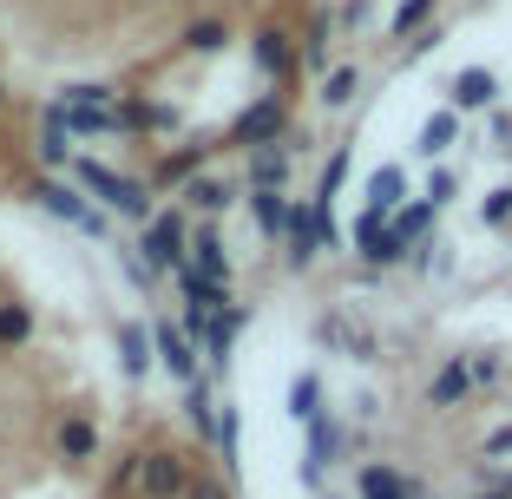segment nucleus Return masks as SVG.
Listing matches in <instances>:
<instances>
[{
    "label": "nucleus",
    "mask_w": 512,
    "mask_h": 499,
    "mask_svg": "<svg viewBox=\"0 0 512 499\" xmlns=\"http://www.w3.org/2000/svg\"><path fill=\"white\" fill-rule=\"evenodd\" d=\"M217 145H224V138H191V145H178V152H165L158 165H151V191H171V197H178V191H184L191 178H204V171H211Z\"/></svg>",
    "instance_id": "0eeeda50"
},
{
    "label": "nucleus",
    "mask_w": 512,
    "mask_h": 499,
    "mask_svg": "<svg viewBox=\"0 0 512 499\" xmlns=\"http://www.w3.org/2000/svg\"><path fill=\"white\" fill-rule=\"evenodd\" d=\"M171 125H178V106H151V99H138V92H125L119 99V138L125 132H171Z\"/></svg>",
    "instance_id": "b1692460"
},
{
    "label": "nucleus",
    "mask_w": 512,
    "mask_h": 499,
    "mask_svg": "<svg viewBox=\"0 0 512 499\" xmlns=\"http://www.w3.org/2000/svg\"><path fill=\"white\" fill-rule=\"evenodd\" d=\"M125 92L99 86V79H73V86H60V106H86V112H119Z\"/></svg>",
    "instance_id": "72a5a7b5"
},
{
    "label": "nucleus",
    "mask_w": 512,
    "mask_h": 499,
    "mask_svg": "<svg viewBox=\"0 0 512 499\" xmlns=\"http://www.w3.org/2000/svg\"><path fill=\"white\" fill-rule=\"evenodd\" d=\"M40 335V316H33V303H20L14 289L0 296V355H20V348Z\"/></svg>",
    "instance_id": "5701e85b"
},
{
    "label": "nucleus",
    "mask_w": 512,
    "mask_h": 499,
    "mask_svg": "<svg viewBox=\"0 0 512 499\" xmlns=\"http://www.w3.org/2000/svg\"><path fill=\"white\" fill-rule=\"evenodd\" d=\"M184 270H197L204 283L230 289L237 263H230V250H224V230H217V224H197V237H191V263H184Z\"/></svg>",
    "instance_id": "4468645a"
},
{
    "label": "nucleus",
    "mask_w": 512,
    "mask_h": 499,
    "mask_svg": "<svg viewBox=\"0 0 512 499\" xmlns=\"http://www.w3.org/2000/svg\"><path fill=\"white\" fill-rule=\"evenodd\" d=\"M53 447H60L66 467H92V460H99V421H92V414H66Z\"/></svg>",
    "instance_id": "aec40b11"
},
{
    "label": "nucleus",
    "mask_w": 512,
    "mask_h": 499,
    "mask_svg": "<svg viewBox=\"0 0 512 499\" xmlns=\"http://www.w3.org/2000/svg\"><path fill=\"white\" fill-rule=\"evenodd\" d=\"M362 86H368V73H362V66H355V60H335L316 99H322V112H348L355 99H362Z\"/></svg>",
    "instance_id": "393cba45"
},
{
    "label": "nucleus",
    "mask_w": 512,
    "mask_h": 499,
    "mask_svg": "<svg viewBox=\"0 0 512 499\" xmlns=\"http://www.w3.org/2000/svg\"><path fill=\"white\" fill-rule=\"evenodd\" d=\"M486 138H493V152H499V158H512V112H506V106L486 112Z\"/></svg>",
    "instance_id": "ea45409f"
},
{
    "label": "nucleus",
    "mask_w": 512,
    "mask_h": 499,
    "mask_svg": "<svg viewBox=\"0 0 512 499\" xmlns=\"http://www.w3.org/2000/svg\"><path fill=\"white\" fill-rule=\"evenodd\" d=\"M427 27H440V0H401V7H394L388 14V40H421Z\"/></svg>",
    "instance_id": "bb28decb"
},
{
    "label": "nucleus",
    "mask_w": 512,
    "mask_h": 499,
    "mask_svg": "<svg viewBox=\"0 0 512 499\" xmlns=\"http://www.w3.org/2000/svg\"><path fill=\"white\" fill-rule=\"evenodd\" d=\"M289 171H296V152L283 145H263V152H250V171H243V191H289Z\"/></svg>",
    "instance_id": "a211bd4d"
},
{
    "label": "nucleus",
    "mask_w": 512,
    "mask_h": 499,
    "mask_svg": "<svg viewBox=\"0 0 512 499\" xmlns=\"http://www.w3.org/2000/svg\"><path fill=\"white\" fill-rule=\"evenodd\" d=\"M421 197L434 204V211H447L453 197H460V171H453V165H434V171H427V184H421Z\"/></svg>",
    "instance_id": "e433bc0d"
},
{
    "label": "nucleus",
    "mask_w": 512,
    "mask_h": 499,
    "mask_svg": "<svg viewBox=\"0 0 512 499\" xmlns=\"http://www.w3.org/2000/svg\"><path fill=\"white\" fill-rule=\"evenodd\" d=\"M322 414H329V408H322V375H316V368H302V375L289 381V421L309 427V421H322Z\"/></svg>",
    "instance_id": "c756f323"
},
{
    "label": "nucleus",
    "mask_w": 512,
    "mask_h": 499,
    "mask_svg": "<svg viewBox=\"0 0 512 499\" xmlns=\"http://www.w3.org/2000/svg\"><path fill=\"white\" fill-rule=\"evenodd\" d=\"M243 322H250V303H230L224 316H217V329H211V342H204V362L224 375L230 368V348H237V335H243Z\"/></svg>",
    "instance_id": "a878e982"
},
{
    "label": "nucleus",
    "mask_w": 512,
    "mask_h": 499,
    "mask_svg": "<svg viewBox=\"0 0 512 499\" xmlns=\"http://www.w3.org/2000/svg\"><path fill=\"white\" fill-rule=\"evenodd\" d=\"M184 414H191V427L217 447V427H224V414H217V401H211V388H204V381H197V388H184Z\"/></svg>",
    "instance_id": "c9c22d12"
},
{
    "label": "nucleus",
    "mask_w": 512,
    "mask_h": 499,
    "mask_svg": "<svg viewBox=\"0 0 512 499\" xmlns=\"http://www.w3.org/2000/svg\"><path fill=\"white\" fill-rule=\"evenodd\" d=\"M60 106V99H53ZM60 119H66V132L73 138H112L119 132V112H86V106H60Z\"/></svg>",
    "instance_id": "f704fd0d"
},
{
    "label": "nucleus",
    "mask_w": 512,
    "mask_h": 499,
    "mask_svg": "<svg viewBox=\"0 0 512 499\" xmlns=\"http://www.w3.org/2000/svg\"><path fill=\"white\" fill-rule=\"evenodd\" d=\"M368 211H381V217H401L407 204H414V191H407V171L401 165H375L368 171Z\"/></svg>",
    "instance_id": "412c9836"
},
{
    "label": "nucleus",
    "mask_w": 512,
    "mask_h": 499,
    "mask_svg": "<svg viewBox=\"0 0 512 499\" xmlns=\"http://www.w3.org/2000/svg\"><path fill=\"white\" fill-rule=\"evenodd\" d=\"M217 454H224V473H237L243 434H237V408H230V401H224V427H217Z\"/></svg>",
    "instance_id": "58836bf2"
},
{
    "label": "nucleus",
    "mask_w": 512,
    "mask_h": 499,
    "mask_svg": "<svg viewBox=\"0 0 512 499\" xmlns=\"http://www.w3.org/2000/svg\"><path fill=\"white\" fill-rule=\"evenodd\" d=\"M355 499H427L414 473H401L394 460H362L355 467Z\"/></svg>",
    "instance_id": "9b49d317"
},
{
    "label": "nucleus",
    "mask_w": 512,
    "mask_h": 499,
    "mask_svg": "<svg viewBox=\"0 0 512 499\" xmlns=\"http://www.w3.org/2000/svg\"><path fill=\"white\" fill-rule=\"evenodd\" d=\"M237 191H243L237 178H224V171H204V178H191L178 197H184V211H197L204 224H211L217 211H230V204H237Z\"/></svg>",
    "instance_id": "dca6fc26"
},
{
    "label": "nucleus",
    "mask_w": 512,
    "mask_h": 499,
    "mask_svg": "<svg viewBox=\"0 0 512 499\" xmlns=\"http://www.w3.org/2000/svg\"><path fill=\"white\" fill-rule=\"evenodd\" d=\"M348 165H355V138H342V145L329 152V165H322V178H316V204H335V197H342Z\"/></svg>",
    "instance_id": "473e14b6"
},
{
    "label": "nucleus",
    "mask_w": 512,
    "mask_h": 499,
    "mask_svg": "<svg viewBox=\"0 0 512 499\" xmlns=\"http://www.w3.org/2000/svg\"><path fill=\"white\" fill-rule=\"evenodd\" d=\"M480 493H506V499H512V473H499V467H486V473H480Z\"/></svg>",
    "instance_id": "49530a36"
},
{
    "label": "nucleus",
    "mask_w": 512,
    "mask_h": 499,
    "mask_svg": "<svg viewBox=\"0 0 512 499\" xmlns=\"http://www.w3.org/2000/svg\"><path fill=\"white\" fill-rule=\"evenodd\" d=\"M480 454H486V460H506V454H512V421H506V427H493V434L480 440Z\"/></svg>",
    "instance_id": "a19ab883"
},
{
    "label": "nucleus",
    "mask_w": 512,
    "mask_h": 499,
    "mask_svg": "<svg viewBox=\"0 0 512 499\" xmlns=\"http://www.w3.org/2000/svg\"><path fill=\"white\" fill-rule=\"evenodd\" d=\"M119 368L132 381H145L151 368H158V335H151V322H119Z\"/></svg>",
    "instance_id": "6ab92c4d"
},
{
    "label": "nucleus",
    "mask_w": 512,
    "mask_h": 499,
    "mask_svg": "<svg viewBox=\"0 0 512 499\" xmlns=\"http://www.w3.org/2000/svg\"><path fill=\"white\" fill-rule=\"evenodd\" d=\"M0 106H7V92H0Z\"/></svg>",
    "instance_id": "8fccbe9b"
},
{
    "label": "nucleus",
    "mask_w": 512,
    "mask_h": 499,
    "mask_svg": "<svg viewBox=\"0 0 512 499\" xmlns=\"http://www.w3.org/2000/svg\"><path fill=\"white\" fill-rule=\"evenodd\" d=\"M440 40H447V27H427L421 40H407V60H427V53H434Z\"/></svg>",
    "instance_id": "37998d69"
},
{
    "label": "nucleus",
    "mask_w": 512,
    "mask_h": 499,
    "mask_svg": "<svg viewBox=\"0 0 512 499\" xmlns=\"http://www.w3.org/2000/svg\"><path fill=\"white\" fill-rule=\"evenodd\" d=\"M132 7H171V0H132Z\"/></svg>",
    "instance_id": "de8ad7c7"
},
{
    "label": "nucleus",
    "mask_w": 512,
    "mask_h": 499,
    "mask_svg": "<svg viewBox=\"0 0 512 499\" xmlns=\"http://www.w3.org/2000/svg\"><path fill=\"white\" fill-rule=\"evenodd\" d=\"M283 138H289V92H256L224 125V145H237V152H263V145H283Z\"/></svg>",
    "instance_id": "7ed1b4c3"
},
{
    "label": "nucleus",
    "mask_w": 512,
    "mask_h": 499,
    "mask_svg": "<svg viewBox=\"0 0 512 499\" xmlns=\"http://www.w3.org/2000/svg\"><path fill=\"white\" fill-rule=\"evenodd\" d=\"M178 46H184V53H191V60H217V53H224V46H230V20H191V27H184L178 33Z\"/></svg>",
    "instance_id": "c85d7f7f"
},
{
    "label": "nucleus",
    "mask_w": 512,
    "mask_h": 499,
    "mask_svg": "<svg viewBox=\"0 0 512 499\" xmlns=\"http://www.w3.org/2000/svg\"><path fill=\"white\" fill-rule=\"evenodd\" d=\"M473 388H480V381H473V355H447V362L434 368V381H427V408L453 414Z\"/></svg>",
    "instance_id": "ddd939ff"
},
{
    "label": "nucleus",
    "mask_w": 512,
    "mask_h": 499,
    "mask_svg": "<svg viewBox=\"0 0 512 499\" xmlns=\"http://www.w3.org/2000/svg\"><path fill=\"white\" fill-rule=\"evenodd\" d=\"M302 434H309V454H302V486H322V473H329L335 454H342V421H335V414H322V421H309Z\"/></svg>",
    "instance_id": "2eb2a0df"
},
{
    "label": "nucleus",
    "mask_w": 512,
    "mask_h": 499,
    "mask_svg": "<svg viewBox=\"0 0 512 499\" xmlns=\"http://www.w3.org/2000/svg\"><path fill=\"white\" fill-rule=\"evenodd\" d=\"M191 499H230V486H224V480H211V473H197Z\"/></svg>",
    "instance_id": "a18cd8bd"
},
{
    "label": "nucleus",
    "mask_w": 512,
    "mask_h": 499,
    "mask_svg": "<svg viewBox=\"0 0 512 499\" xmlns=\"http://www.w3.org/2000/svg\"><path fill=\"white\" fill-rule=\"evenodd\" d=\"M322 257V230H316V204H289V230H283V263L289 270H309Z\"/></svg>",
    "instance_id": "f8f14e48"
},
{
    "label": "nucleus",
    "mask_w": 512,
    "mask_h": 499,
    "mask_svg": "<svg viewBox=\"0 0 512 499\" xmlns=\"http://www.w3.org/2000/svg\"><path fill=\"white\" fill-rule=\"evenodd\" d=\"M250 60H256V73L270 79V92H283L289 73L302 66V46L289 40L283 27H256V33H250Z\"/></svg>",
    "instance_id": "6e6552de"
},
{
    "label": "nucleus",
    "mask_w": 512,
    "mask_h": 499,
    "mask_svg": "<svg viewBox=\"0 0 512 499\" xmlns=\"http://www.w3.org/2000/svg\"><path fill=\"white\" fill-rule=\"evenodd\" d=\"M316 342L322 348H342L348 362H375V335H368L362 322L335 316V309H329V316H316Z\"/></svg>",
    "instance_id": "f3484780"
},
{
    "label": "nucleus",
    "mask_w": 512,
    "mask_h": 499,
    "mask_svg": "<svg viewBox=\"0 0 512 499\" xmlns=\"http://www.w3.org/2000/svg\"><path fill=\"white\" fill-rule=\"evenodd\" d=\"M460 145V112L453 106H440V112H427L421 119V132H414V152L421 158H434V165H447V152Z\"/></svg>",
    "instance_id": "4be33fe9"
},
{
    "label": "nucleus",
    "mask_w": 512,
    "mask_h": 499,
    "mask_svg": "<svg viewBox=\"0 0 512 499\" xmlns=\"http://www.w3.org/2000/svg\"><path fill=\"white\" fill-rule=\"evenodd\" d=\"M329 46H335V14H316L309 33H302V66L316 79H329Z\"/></svg>",
    "instance_id": "2f4dec72"
},
{
    "label": "nucleus",
    "mask_w": 512,
    "mask_h": 499,
    "mask_svg": "<svg viewBox=\"0 0 512 499\" xmlns=\"http://www.w3.org/2000/svg\"><path fill=\"white\" fill-rule=\"evenodd\" d=\"M434 204H427V197H414V204H407V211L401 217H394V230H401V243H407V250H427V243H434ZM407 263H414V257H407Z\"/></svg>",
    "instance_id": "7c9ffc66"
},
{
    "label": "nucleus",
    "mask_w": 512,
    "mask_h": 499,
    "mask_svg": "<svg viewBox=\"0 0 512 499\" xmlns=\"http://www.w3.org/2000/svg\"><path fill=\"white\" fill-rule=\"evenodd\" d=\"M151 335H158V368H165L178 388H197V362H204V348H197L178 322H151Z\"/></svg>",
    "instance_id": "9d476101"
},
{
    "label": "nucleus",
    "mask_w": 512,
    "mask_h": 499,
    "mask_svg": "<svg viewBox=\"0 0 512 499\" xmlns=\"http://www.w3.org/2000/svg\"><path fill=\"white\" fill-rule=\"evenodd\" d=\"M138 467H145V454H125V460H119V480H112V493H138Z\"/></svg>",
    "instance_id": "79ce46f5"
},
{
    "label": "nucleus",
    "mask_w": 512,
    "mask_h": 499,
    "mask_svg": "<svg viewBox=\"0 0 512 499\" xmlns=\"http://www.w3.org/2000/svg\"><path fill=\"white\" fill-rule=\"evenodd\" d=\"M243 204H250V217H256V230H263V237H283L289 230V204H296V197L289 191H243Z\"/></svg>",
    "instance_id": "cd10ccee"
},
{
    "label": "nucleus",
    "mask_w": 512,
    "mask_h": 499,
    "mask_svg": "<svg viewBox=\"0 0 512 499\" xmlns=\"http://www.w3.org/2000/svg\"><path fill=\"white\" fill-rule=\"evenodd\" d=\"M27 197L40 204L46 217H60V224L86 230V237H106V211H99V204H92V197L79 191L73 178H46V171H40V178L27 184Z\"/></svg>",
    "instance_id": "20e7f679"
},
{
    "label": "nucleus",
    "mask_w": 512,
    "mask_h": 499,
    "mask_svg": "<svg viewBox=\"0 0 512 499\" xmlns=\"http://www.w3.org/2000/svg\"><path fill=\"white\" fill-rule=\"evenodd\" d=\"M480 224L486 230H512V184H493V191L480 197Z\"/></svg>",
    "instance_id": "4c0bfd02"
},
{
    "label": "nucleus",
    "mask_w": 512,
    "mask_h": 499,
    "mask_svg": "<svg viewBox=\"0 0 512 499\" xmlns=\"http://www.w3.org/2000/svg\"><path fill=\"white\" fill-rule=\"evenodd\" d=\"M473 499H506V493H473Z\"/></svg>",
    "instance_id": "09e8293b"
},
{
    "label": "nucleus",
    "mask_w": 512,
    "mask_h": 499,
    "mask_svg": "<svg viewBox=\"0 0 512 499\" xmlns=\"http://www.w3.org/2000/svg\"><path fill=\"white\" fill-rule=\"evenodd\" d=\"M66 178H73L79 191H92L99 211H119V217H132V224H151V217H158V191H151V178H119V171L99 165V158H73Z\"/></svg>",
    "instance_id": "f257e3e1"
},
{
    "label": "nucleus",
    "mask_w": 512,
    "mask_h": 499,
    "mask_svg": "<svg viewBox=\"0 0 512 499\" xmlns=\"http://www.w3.org/2000/svg\"><path fill=\"white\" fill-rule=\"evenodd\" d=\"M499 73L493 66H460V73L447 79V106L460 112V119H467V112H499Z\"/></svg>",
    "instance_id": "1a4fd4ad"
},
{
    "label": "nucleus",
    "mask_w": 512,
    "mask_h": 499,
    "mask_svg": "<svg viewBox=\"0 0 512 499\" xmlns=\"http://www.w3.org/2000/svg\"><path fill=\"white\" fill-rule=\"evenodd\" d=\"M191 237H197V230H191V211H184V204H171V211H158L145 224V237H138L132 250H138V263H145L151 276H178L184 263H191Z\"/></svg>",
    "instance_id": "f03ea898"
},
{
    "label": "nucleus",
    "mask_w": 512,
    "mask_h": 499,
    "mask_svg": "<svg viewBox=\"0 0 512 499\" xmlns=\"http://www.w3.org/2000/svg\"><path fill=\"white\" fill-rule=\"evenodd\" d=\"M145 467H138V499H191L197 473L184 447H138Z\"/></svg>",
    "instance_id": "39448f33"
},
{
    "label": "nucleus",
    "mask_w": 512,
    "mask_h": 499,
    "mask_svg": "<svg viewBox=\"0 0 512 499\" xmlns=\"http://www.w3.org/2000/svg\"><path fill=\"white\" fill-rule=\"evenodd\" d=\"M355 257H362L368 270H394V263H407L414 250L401 243L394 217H381V211H362V217H355Z\"/></svg>",
    "instance_id": "423d86ee"
},
{
    "label": "nucleus",
    "mask_w": 512,
    "mask_h": 499,
    "mask_svg": "<svg viewBox=\"0 0 512 499\" xmlns=\"http://www.w3.org/2000/svg\"><path fill=\"white\" fill-rule=\"evenodd\" d=\"M473 381H480V388H493V381H499V355H473Z\"/></svg>",
    "instance_id": "c03bdc74"
}]
</instances>
